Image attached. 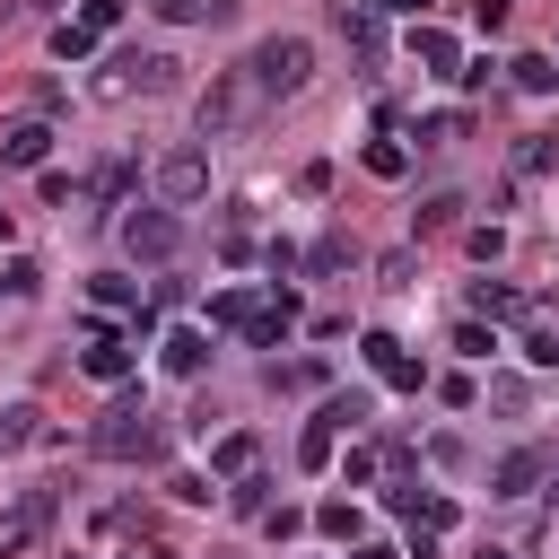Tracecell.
<instances>
[{
  "label": "cell",
  "mask_w": 559,
  "mask_h": 559,
  "mask_svg": "<svg viewBox=\"0 0 559 559\" xmlns=\"http://www.w3.org/2000/svg\"><path fill=\"white\" fill-rule=\"evenodd\" d=\"M358 349H367V367H376V376H384L393 393H419V384H428V376H419V358H411V349H402L393 332H367Z\"/></svg>",
  "instance_id": "cell-7"
},
{
  "label": "cell",
  "mask_w": 559,
  "mask_h": 559,
  "mask_svg": "<svg viewBox=\"0 0 559 559\" xmlns=\"http://www.w3.org/2000/svg\"><path fill=\"white\" fill-rule=\"evenodd\" d=\"M79 17H87V26H96V35H114V26H122V0H87V9H79Z\"/></svg>",
  "instance_id": "cell-37"
},
{
  "label": "cell",
  "mask_w": 559,
  "mask_h": 559,
  "mask_svg": "<svg viewBox=\"0 0 559 559\" xmlns=\"http://www.w3.org/2000/svg\"><path fill=\"white\" fill-rule=\"evenodd\" d=\"M245 70H253V87H262V105H271V96H297V87L314 79V44H306V35H262Z\"/></svg>",
  "instance_id": "cell-2"
},
{
  "label": "cell",
  "mask_w": 559,
  "mask_h": 559,
  "mask_svg": "<svg viewBox=\"0 0 559 559\" xmlns=\"http://www.w3.org/2000/svg\"><path fill=\"white\" fill-rule=\"evenodd\" d=\"M157 367H166V376H183V384H192V376H201V367H210V332H192V323H183V332H166V341H157Z\"/></svg>",
  "instance_id": "cell-10"
},
{
  "label": "cell",
  "mask_w": 559,
  "mask_h": 559,
  "mask_svg": "<svg viewBox=\"0 0 559 559\" xmlns=\"http://www.w3.org/2000/svg\"><path fill=\"white\" fill-rule=\"evenodd\" d=\"M472 26H489V35H498V26H507V0H472Z\"/></svg>",
  "instance_id": "cell-38"
},
{
  "label": "cell",
  "mask_w": 559,
  "mask_h": 559,
  "mask_svg": "<svg viewBox=\"0 0 559 559\" xmlns=\"http://www.w3.org/2000/svg\"><path fill=\"white\" fill-rule=\"evenodd\" d=\"M87 445H96L105 463H140V454H157V419H148V402H140L131 384H114V402H105L96 428H87Z\"/></svg>",
  "instance_id": "cell-1"
},
{
  "label": "cell",
  "mask_w": 559,
  "mask_h": 559,
  "mask_svg": "<svg viewBox=\"0 0 559 559\" xmlns=\"http://www.w3.org/2000/svg\"><path fill=\"white\" fill-rule=\"evenodd\" d=\"M542 480V445H515V454H498V472H489V498H524Z\"/></svg>",
  "instance_id": "cell-12"
},
{
  "label": "cell",
  "mask_w": 559,
  "mask_h": 559,
  "mask_svg": "<svg viewBox=\"0 0 559 559\" xmlns=\"http://www.w3.org/2000/svg\"><path fill=\"white\" fill-rule=\"evenodd\" d=\"M341 35H349V44L376 61V52H384V9H376V0H358V9L341 0Z\"/></svg>",
  "instance_id": "cell-13"
},
{
  "label": "cell",
  "mask_w": 559,
  "mask_h": 559,
  "mask_svg": "<svg viewBox=\"0 0 559 559\" xmlns=\"http://www.w3.org/2000/svg\"><path fill=\"white\" fill-rule=\"evenodd\" d=\"M454 218H463V192H428V201L411 210V236H445Z\"/></svg>",
  "instance_id": "cell-15"
},
{
  "label": "cell",
  "mask_w": 559,
  "mask_h": 559,
  "mask_svg": "<svg viewBox=\"0 0 559 559\" xmlns=\"http://www.w3.org/2000/svg\"><path fill=\"white\" fill-rule=\"evenodd\" d=\"M489 402H498V411H524L533 384H524V376H489Z\"/></svg>",
  "instance_id": "cell-32"
},
{
  "label": "cell",
  "mask_w": 559,
  "mask_h": 559,
  "mask_svg": "<svg viewBox=\"0 0 559 559\" xmlns=\"http://www.w3.org/2000/svg\"><path fill=\"white\" fill-rule=\"evenodd\" d=\"M157 192L166 201H201L210 192V148H166L157 157Z\"/></svg>",
  "instance_id": "cell-6"
},
{
  "label": "cell",
  "mask_w": 559,
  "mask_h": 559,
  "mask_svg": "<svg viewBox=\"0 0 559 559\" xmlns=\"http://www.w3.org/2000/svg\"><path fill=\"white\" fill-rule=\"evenodd\" d=\"M323 411H332V428H367V411H376V393H332Z\"/></svg>",
  "instance_id": "cell-29"
},
{
  "label": "cell",
  "mask_w": 559,
  "mask_h": 559,
  "mask_svg": "<svg viewBox=\"0 0 559 559\" xmlns=\"http://www.w3.org/2000/svg\"><path fill=\"white\" fill-rule=\"evenodd\" d=\"M227 507H236V515H271V480H262V472H245V480L227 489Z\"/></svg>",
  "instance_id": "cell-27"
},
{
  "label": "cell",
  "mask_w": 559,
  "mask_h": 559,
  "mask_svg": "<svg viewBox=\"0 0 559 559\" xmlns=\"http://www.w3.org/2000/svg\"><path fill=\"white\" fill-rule=\"evenodd\" d=\"M44 524H52V489H26V498L0 515V559H17V550L44 533Z\"/></svg>",
  "instance_id": "cell-8"
},
{
  "label": "cell",
  "mask_w": 559,
  "mask_h": 559,
  "mask_svg": "<svg viewBox=\"0 0 559 559\" xmlns=\"http://www.w3.org/2000/svg\"><path fill=\"white\" fill-rule=\"evenodd\" d=\"M44 148H52V131H44V122H17V131L0 140V157H9V166H44Z\"/></svg>",
  "instance_id": "cell-19"
},
{
  "label": "cell",
  "mask_w": 559,
  "mask_h": 559,
  "mask_svg": "<svg viewBox=\"0 0 559 559\" xmlns=\"http://www.w3.org/2000/svg\"><path fill=\"white\" fill-rule=\"evenodd\" d=\"M367 175H376V183H402V175H411V148H402V140H367Z\"/></svg>",
  "instance_id": "cell-21"
},
{
  "label": "cell",
  "mask_w": 559,
  "mask_h": 559,
  "mask_svg": "<svg viewBox=\"0 0 559 559\" xmlns=\"http://www.w3.org/2000/svg\"><path fill=\"white\" fill-rule=\"evenodd\" d=\"M175 245H183V218L175 210H131L122 218V253L131 262H175Z\"/></svg>",
  "instance_id": "cell-5"
},
{
  "label": "cell",
  "mask_w": 559,
  "mask_h": 559,
  "mask_svg": "<svg viewBox=\"0 0 559 559\" xmlns=\"http://www.w3.org/2000/svg\"><path fill=\"white\" fill-rule=\"evenodd\" d=\"M472 314H489V323H515V314H524V288H507V280H480V288H472Z\"/></svg>",
  "instance_id": "cell-17"
},
{
  "label": "cell",
  "mask_w": 559,
  "mask_h": 559,
  "mask_svg": "<svg viewBox=\"0 0 559 559\" xmlns=\"http://www.w3.org/2000/svg\"><path fill=\"white\" fill-rule=\"evenodd\" d=\"M210 559H227V550H210Z\"/></svg>",
  "instance_id": "cell-42"
},
{
  "label": "cell",
  "mask_w": 559,
  "mask_h": 559,
  "mask_svg": "<svg viewBox=\"0 0 559 559\" xmlns=\"http://www.w3.org/2000/svg\"><path fill=\"white\" fill-rule=\"evenodd\" d=\"M253 454H262V445H253L245 428H227V437L210 445V472H218V480H245V472H253Z\"/></svg>",
  "instance_id": "cell-14"
},
{
  "label": "cell",
  "mask_w": 559,
  "mask_h": 559,
  "mask_svg": "<svg viewBox=\"0 0 559 559\" xmlns=\"http://www.w3.org/2000/svg\"><path fill=\"white\" fill-rule=\"evenodd\" d=\"M306 524H314V515H297V507H271V515H262V533H271V542H288V533H306Z\"/></svg>",
  "instance_id": "cell-34"
},
{
  "label": "cell",
  "mask_w": 559,
  "mask_h": 559,
  "mask_svg": "<svg viewBox=\"0 0 559 559\" xmlns=\"http://www.w3.org/2000/svg\"><path fill=\"white\" fill-rule=\"evenodd\" d=\"M52 52H61V61H87V52H96V26H87V17H61V26H52Z\"/></svg>",
  "instance_id": "cell-25"
},
{
  "label": "cell",
  "mask_w": 559,
  "mask_h": 559,
  "mask_svg": "<svg viewBox=\"0 0 559 559\" xmlns=\"http://www.w3.org/2000/svg\"><path fill=\"white\" fill-rule=\"evenodd\" d=\"M79 367H87L96 384H131V341H122V332H87Z\"/></svg>",
  "instance_id": "cell-9"
},
{
  "label": "cell",
  "mask_w": 559,
  "mask_h": 559,
  "mask_svg": "<svg viewBox=\"0 0 559 559\" xmlns=\"http://www.w3.org/2000/svg\"><path fill=\"white\" fill-rule=\"evenodd\" d=\"M472 559H507V550H472Z\"/></svg>",
  "instance_id": "cell-41"
},
{
  "label": "cell",
  "mask_w": 559,
  "mask_h": 559,
  "mask_svg": "<svg viewBox=\"0 0 559 559\" xmlns=\"http://www.w3.org/2000/svg\"><path fill=\"white\" fill-rule=\"evenodd\" d=\"M306 262H314V271H341V262H349V236H323V245H314Z\"/></svg>",
  "instance_id": "cell-35"
},
{
  "label": "cell",
  "mask_w": 559,
  "mask_h": 559,
  "mask_svg": "<svg viewBox=\"0 0 559 559\" xmlns=\"http://www.w3.org/2000/svg\"><path fill=\"white\" fill-rule=\"evenodd\" d=\"M175 79H183V61H175V52H122L96 87H105V96H166Z\"/></svg>",
  "instance_id": "cell-4"
},
{
  "label": "cell",
  "mask_w": 559,
  "mask_h": 559,
  "mask_svg": "<svg viewBox=\"0 0 559 559\" xmlns=\"http://www.w3.org/2000/svg\"><path fill=\"white\" fill-rule=\"evenodd\" d=\"M454 349H463V358H489V349H498V332H480V323H454Z\"/></svg>",
  "instance_id": "cell-33"
},
{
  "label": "cell",
  "mask_w": 559,
  "mask_h": 559,
  "mask_svg": "<svg viewBox=\"0 0 559 559\" xmlns=\"http://www.w3.org/2000/svg\"><path fill=\"white\" fill-rule=\"evenodd\" d=\"M332 445H341V428H332V411H314V419H306V437H297V463H306V472H323V463H332Z\"/></svg>",
  "instance_id": "cell-18"
},
{
  "label": "cell",
  "mask_w": 559,
  "mask_h": 559,
  "mask_svg": "<svg viewBox=\"0 0 559 559\" xmlns=\"http://www.w3.org/2000/svg\"><path fill=\"white\" fill-rule=\"evenodd\" d=\"M419 61H428L437 79H454V61H463V44H454L445 26H419Z\"/></svg>",
  "instance_id": "cell-20"
},
{
  "label": "cell",
  "mask_w": 559,
  "mask_h": 559,
  "mask_svg": "<svg viewBox=\"0 0 559 559\" xmlns=\"http://www.w3.org/2000/svg\"><path fill=\"white\" fill-rule=\"evenodd\" d=\"M288 323H297V297H288V288H271V297H253V314H245V341H262V349H271Z\"/></svg>",
  "instance_id": "cell-11"
},
{
  "label": "cell",
  "mask_w": 559,
  "mask_h": 559,
  "mask_svg": "<svg viewBox=\"0 0 559 559\" xmlns=\"http://www.w3.org/2000/svg\"><path fill=\"white\" fill-rule=\"evenodd\" d=\"M314 533H323V542H358V507H349V498H323V507H314Z\"/></svg>",
  "instance_id": "cell-23"
},
{
  "label": "cell",
  "mask_w": 559,
  "mask_h": 559,
  "mask_svg": "<svg viewBox=\"0 0 559 559\" xmlns=\"http://www.w3.org/2000/svg\"><path fill=\"white\" fill-rule=\"evenodd\" d=\"M463 131H472L463 114H437V122H419V148H445V140H463Z\"/></svg>",
  "instance_id": "cell-31"
},
{
  "label": "cell",
  "mask_w": 559,
  "mask_h": 559,
  "mask_svg": "<svg viewBox=\"0 0 559 559\" xmlns=\"http://www.w3.org/2000/svg\"><path fill=\"white\" fill-rule=\"evenodd\" d=\"M9 236H17V210H9V201H0V245H9Z\"/></svg>",
  "instance_id": "cell-40"
},
{
  "label": "cell",
  "mask_w": 559,
  "mask_h": 559,
  "mask_svg": "<svg viewBox=\"0 0 559 559\" xmlns=\"http://www.w3.org/2000/svg\"><path fill=\"white\" fill-rule=\"evenodd\" d=\"M166 26H192V17H218V0H148Z\"/></svg>",
  "instance_id": "cell-30"
},
{
  "label": "cell",
  "mask_w": 559,
  "mask_h": 559,
  "mask_svg": "<svg viewBox=\"0 0 559 559\" xmlns=\"http://www.w3.org/2000/svg\"><path fill=\"white\" fill-rule=\"evenodd\" d=\"M349 559H402V550H384V542H358V550H349Z\"/></svg>",
  "instance_id": "cell-39"
},
{
  "label": "cell",
  "mask_w": 559,
  "mask_h": 559,
  "mask_svg": "<svg viewBox=\"0 0 559 559\" xmlns=\"http://www.w3.org/2000/svg\"><path fill=\"white\" fill-rule=\"evenodd\" d=\"M35 280H44L35 262H9V271H0V288H9V297H35Z\"/></svg>",
  "instance_id": "cell-36"
},
{
  "label": "cell",
  "mask_w": 559,
  "mask_h": 559,
  "mask_svg": "<svg viewBox=\"0 0 559 559\" xmlns=\"http://www.w3.org/2000/svg\"><path fill=\"white\" fill-rule=\"evenodd\" d=\"M87 297H96L105 314H131V323L148 314V306H140V288H131V280H114V271H96V280H87Z\"/></svg>",
  "instance_id": "cell-16"
},
{
  "label": "cell",
  "mask_w": 559,
  "mask_h": 559,
  "mask_svg": "<svg viewBox=\"0 0 559 559\" xmlns=\"http://www.w3.org/2000/svg\"><path fill=\"white\" fill-rule=\"evenodd\" d=\"M253 114H262V87H253V70H218V79L201 87V140H236Z\"/></svg>",
  "instance_id": "cell-3"
},
{
  "label": "cell",
  "mask_w": 559,
  "mask_h": 559,
  "mask_svg": "<svg viewBox=\"0 0 559 559\" xmlns=\"http://www.w3.org/2000/svg\"><path fill=\"white\" fill-rule=\"evenodd\" d=\"M0 297H9V288H0Z\"/></svg>",
  "instance_id": "cell-43"
},
{
  "label": "cell",
  "mask_w": 559,
  "mask_h": 559,
  "mask_svg": "<svg viewBox=\"0 0 559 559\" xmlns=\"http://www.w3.org/2000/svg\"><path fill=\"white\" fill-rule=\"evenodd\" d=\"M35 437H44V428H35V411H26V402H9V411H0V454H9V445H35Z\"/></svg>",
  "instance_id": "cell-28"
},
{
  "label": "cell",
  "mask_w": 559,
  "mask_h": 559,
  "mask_svg": "<svg viewBox=\"0 0 559 559\" xmlns=\"http://www.w3.org/2000/svg\"><path fill=\"white\" fill-rule=\"evenodd\" d=\"M507 70H515L524 96H550V87H559V61H550V52H524V61H507Z\"/></svg>",
  "instance_id": "cell-24"
},
{
  "label": "cell",
  "mask_w": 559,
  "mask_h": 559,
  "mask_svg": "<svg viewBox=\"0 0 559 559\" xmlns=\"http://www.w3.org/2000/svg\"><path fill=\"white\" fill-rule=\"evenodd\" d=\"M550 166H559V140L550 131H524L515 140V175H550Z\"/></svg>",
  "instance_id": "cell-22"
},
{
  "label": "cell",
  "mask_w": 559,
  "mask_h": 559,
  "mask_svg": "<svg viewBox=\"0 0 559 559\" xmlns=\"http://www.w3.org/2000/svg\"><path fill=\"white\" fill-rule=\"evenodd\" d=\"M245 314H253L245 288H218V297H210V323H218V332H245Z\"/></svg>",
  "instance_id": "cell-26"
}]
</instances>
